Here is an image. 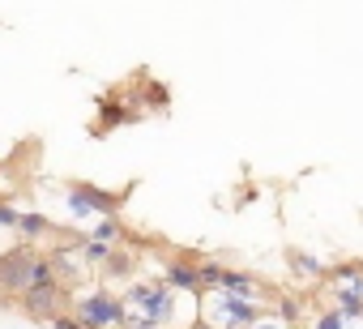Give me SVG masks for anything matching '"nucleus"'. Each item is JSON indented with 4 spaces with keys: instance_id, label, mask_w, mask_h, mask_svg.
Segmentation results:
<instances>
[{
    "instance_id": "f257e3e1",
    "label": "nucleus",
    "mask_w": 363,
    "mask_h": 329,
    "mask_svg": "<svg viewBox=\"0 0 363 329\" xmlns=\"http://www.w3.org/2000/svg\"><path fill=\"white\" fill-rule=\"evenodd\" d=\"M261 316V295H244L231 286H210L197 295V320L214 329H252Z\"/></svg>"
},
{
    "instance_id": "f03ea898",
    "label": "nucleus",
    "mask_w": 363,
    "mask_h": 329,
    "mask_svg": "<svg viewBox=\"0 0 363 329\" xmlns=\"http://www.w3.org/2000/svg\"><path fill=\"white\" fill-rule=\"evenodd\" d=\"M124 312L128 320H150V325H171L175 320V286L162 282H133L124 291Z\"/></svg>"
},
{
    "instance_id": "7ed1b4c3",
    "label": "nucleus",
    "mask_w": 363,
    "mask_h": 329,
    "mask_svg": "<svg viewBox=\"0 0 363 329\" xmlns=\"http://www.w3.org/2000/svg\"><path fill=\"white\" fill-rule=\"evenodd\" d=\"M73 312H77V316H82L90 329H116V325H128L124 295H111L107 286L77 291V295H73Z\"/></svg>"
},
{
    "instance_id": "20e7f679",
    "label": "nucleus",
    "mask_w": 363,
    "mask_h": 329,
    "mask_svg": "<svg viewBox=\"0 0 363 329\" xmlns=\"http://www.w3.org/2000/svg\"><path fill=\"white\" fill-rule=\"evenodd\" d=\"M22 312L30 316V320H43V325H52L60 312H69L73 308V295H69V282H60V278H52V282H35V286H26L22 295Z\"/></svg>"
},
{
    "instance_id": "39448f33",
    "label": "nucleus",
    "mask_w": 363,
    "mask_h": 329,
    "mask_svg": "<svg viewBox=\"0 0 363 329\" xmlns=\"http://www.w3.org/2000/svg\"><path fill=\"white\" fill-rule=\"evenodd\" d=\"M39 257H43V252H39L30 240L5 248V252H0V286H5L9 295H22V291L35 282V265H39Z\"/></svg>"
},
{
    "instance_id": "423d86ee",
    "label": "nucleus",
    "mask_w": 363,
    "mask_h": 329,
    "mask_svg": "<svg viewBox=\"0 0 363 329\" xmlns=\"http://www.w3.org/2000/svg\"><path fill=\"white\" fill-rule=\"evenodd\" d=\"M329 291H333V303L346 312V316H363V261H346V265H333L325 274Z\"/></svg>"
},
{
    "instance_id": "0eeeda50",
    "label": "nucleus",
    "mask_w": 363,
    "mask_h": 329,
    "mask_svg": "<svg viewBox=\"0 0 363 329\" xmlns=\"http://www.w3.org/2000/svg\"><path fill=\"white\" fill-rule=\"evenodd\" d=\"M65 201L77 218H94V214L103 218V214H116L124 206V193H107V189H94V184H73L65 193Z\"/></svg>"
},
{
    "instance_id": "6e6552de",
    "label": "nucleus",
    "mask_w": 363,
    "mask_h": 329,
    "mask_svg": "<svg viewBox=\"0 0 363 329\" xmlns=\"http://www.w3.org/2000/svg\"><path fill=\"white\" fill-rule=\"evenodd\" d=\"M167 282L179 295H201V265L197 261H167Z\"/></svg>"
},
{
    "instance_id": "1a4fd4ad",
    "label": "nucleus",
    "mask_w": 363,
    "mask_h": 329,
    "mask_svg": "<svg viewBox=\"0 0 363 329\" xmlns=\"http://www.w3.org/2000/svg\"><path fill=\"white\" fill-rule=\"evenodd\" d=\"M99 269H103L107 282H133V274H137V257L124 252V248H111V257H107Z\"/></svg>"
},
{
    "instance_id": "9d476101",
    "label": "nucleus",
    "mask_w": 363,
    "mask_h": 329,
    "mask_svg": "<svg viewBox=\"0 0 363 329\" xmlns=\"http://www.w3.org/2000/svg\"><path fill=\"white\" fill-rule=\"evenodd\" d=\"M137 111L120 99H99V128H120V124H133Z\"/></svg>"
},
{
    "instance_id": "9b49d317",
    "label": "nucleus",
    "mask_w": 363,
    "mask_h": 329,
    "mask_svg": "<svg viewBox=\"0 0 363 329\" xmlns=\"http://www.w3.org/2000/svg\"><path fill=\"white\" fill-rule=\"evenodd\" d=\"M286 261H291V269L299 274V278H312V282H325V274H329V265L325 261H316L312 252H303V248H291L286 252Z\"/></svg>"
},
{
    "instance_id": "f8f14e48",
    "label": "nucleus",
    "mask_w": 363,
    "mask_h": 329,
    "mask_svg": "<svg viewBox=\"0 0 363 329\" xmlns=\"http://www.w3.org/2000/svg\"><path fill=\"white\" fill-rule=\"evenodd\" d=\"M18 235L22 240H43V235H52V223L43 214H35V210H22L18 214Z\"/></svg>"
},
{
    "instance_id": "ddd939ff",
    "label": "nucleus",
    "mask_w": 363,
    "mask_h": 329,
    "mask_svg": "<svg viewBox=\"0 0 363 329\" xmlns=\"http://www.w3.org/2000/svg\"><path fill=\"white\" fill-rule=\"evenodd\" d=\"M77 257H82L86 265H103V261L111 257V244H107V240H99V235H90V240H82V244H77Z\"/></svg>"
},
{
    "instance_id": "4468645a",
    "label": "nucleus",
    "mask_w": 363,
    "mask_h": 329,
    "mask_svg": "<svg viewBox=\"0 0 363 329\" xmlns=\"http://www.w3.org/2000/svg\"><path fill=\"white\" fill-rule=\"evenodd\" d=\"M308 329H354V316H346L342 308H329V312H316Z\"/></svg>"
},
{
    "instance_id": "2eb2a0df",
    "label": "nucleus",
    "mask_w": 363,
    "mask_h": 329,
    "mask_svg": "<svg viewBox=\"0 0 363 329\" xmlns=\"http://www.w3.org/2000/svg\"><path fill=\"white\" fill-rule=\"evenodd\" d=\"M94 235L111 244V240H120V235H124V227H120V218H116V214H103V218H99V227H94Z\"/></svg>"
},
{
    "instance_id": "dca6fc26",
    "label": "nucleus",
    "mask_w": 363,
    "mask_h": 329,
    "mask_svg": "<svg viewBox=\"0 0 363 329\" xmlns=\"http://www.w3.org/2000/svg\"><path fill=\"white\" fill-rule=\"evenodd\" d=\"M278 316H282V320H286V325L295 329V325H299V316H303L299 299H295V295H282V299H278Z\"/></svg>"
},
{
    "instance_id": "f3484780",
    "label": "nucleus",
    "mask_w": 363,
    "mask_h": 329,
    "mask_svg": "<svg viewBox=\"0 0 363 329\" xmlns=\"http://www.w3.org/2000/svg\"><path fill=\"white\" fill-rule=\"evenodd\" d=\"M197 265H201V291L218 286V278H223V265H218V261H197Z\"/></svg>"
},
{
    "instance_id": "a211bd4d",
    "label": "nucleus",
    "mask_w": 363,
    "mask_h": 329,
    "mask_svg": "<svg viewBox=\"0 0 363 329\" xmlns=\"http://www.w3.org/2000/svg\"><path fill=\"white\" fill-rule=\"evenodd\" d=\"M52 329H90V325H86V320H82V316L69 308V312H60V316L52 320Z\"/></svg>"
},
{
    "instance_id": "6ab92c4d",
    "label": "nucleus",
    "mask_w": 363,
    "mask_h": 329,
    "mask_svg": "<svg viewBox=\"0 0 363 329\" xmlns=\"http://www.w3.org/2000/svg\"><path fill=\"white\" fill-rule=\"evenodd\" d=\"M18 214H22V210H13V206L0 201V231H18Z\"/></svg>"
},
{
    "instance_id": "aec40b11",
    "label": "nucleus",
    "mask_w": 363,
    "mask_h": 329,
    "mask_svg": "<svg viewBox=\"0 0 363 329\" xmlns=\"http://www.w3.org/2000/svg\"><path fill=\"white\" fill-rule=\"evenodd\" d=\"M252 329H291V325H286L282 316H261V320H257Z\"/></svg>"
},
{
    "instance_id": "412c9836",
    "label": "nucleus",
    "mask_w": 363,
    "mask_h": 329,
    "mask_svg": "<svg viewBox=\"0 0 363 329\" xmlns=\"http://www.w3.org/2000/svg\"><path fill=\"white\" fill-rule=\"evenodd\" d=\"M124 329H167V325H150V320H128Z\"/></svg>"
},
{
    "instance_id": "4be33fe9",
    "label": "nucleus",
    "mask_w": 363,
    "mask_h": 329,
    "mask_svg": "<svg viewBox=\"0 0 363 329\" xmlns=\"http://www.w3.org/2000/svg\"><path fill=\"white\" fill-rule=\"evenodd\" d=\"M189 329H214V325H206V320H193V325H189Z\"/></svg>"
},
{
    "instance_id": "5701e85b",
    "label": "nucleus",
    "mask_w": 363,
    "mask_h": 329,
    "mask_svg": "<svg viewBox=\"0 0 363 329\" xmlns=\"http://www.w3.org/2000/svg\"><path fill=\"white\" fill-rule=\"evenodd\" d=\"M5 303H9V291H5V286H0V308H5Z\"/></svg>"
}]
</instances>
